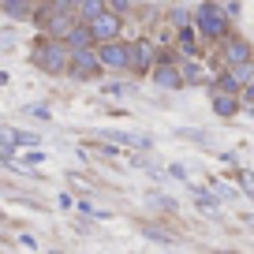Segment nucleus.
Returning <instances> with one entry per match:
<instances>
[{"label": "nucleus", "instance_id": "nucleus-1", "mask_svg": "<svg viewBox=\"0 0 254 254\" xmlns=\"http://www.w3.org/2000/svg\"><path fill=\"white\" fill-rule=\"evenodd\" d=\"M194 30H198L202 41H228L232 38V19L221 4L202 0L198 8H194Z\"/></svg>", "mask_w": 254, "mask_h": 254}, {"label": "nucleus", "instance_id": "nucleus-2", "mask_svg": "<svg viewBox=\"0 0 254 254\" xmlns=\"http://www.w3.org/2000/svg\"><path fill=\"white\" fill-rule=\"evenodd\" d=\"M30 60H34V67H41L45 75H67L71 49H67V41H56V38H45V34H41L34 53H30Z\"/></svg>", "mask_w": 254, "mask_h": 254}, {"label": "nucleus", "instance_id": "nucleus-3", "mask_svg": "<svg viewBox=\"0 0 254 254\" xmlns=\"http://www.w3.org/2000/svg\"><path fill=\"white\" fill-rule=\"evenodd\" d=\"M101 60H97V49H71V64H67V79L75 82H94L101 75Z\"/></svg>", "mask_w": 254, "mask_h": 254}, {"label": "nucleus", "instance_id": "nucleus-4", "mask_svg": "<svg viewBox=\"0 0 254 254\" xmlns=\"http://www.w3.org/2000/svg\"><path fill=\"white\" fill-rule=\"evenodd\" d=\"M127 53H131V41H124V38L97 45V60H101L105 71H127Z\"/></svg>", "mask_w": 254, "mask_h": 254}, {"label": "nucleus", "instance_id": "nucleus-5", "mask_svg": "<svg viewBox=\"0 0 254 254\" xmlns=\"http://www.w3.org/2000/svg\"><path fill=\"white\" fill-rule=\"evenodd\" d=\"M153 64H157V49L150 45V41H131V53H127V71L131 75H150Z\"/></svg>", "mask_w": 254, "mask_h": 254}, {"label": "nucleus", "instance_id": "nucleus-6", "mask_svg": "<svg viewBox=\"0 0 254 254\" xmlns=\"http://www.w3.org/2000/svg\"><path fill=\"white\" fill-rule=\"evenodd\" d=\"M90 30H94V41H97V45H105V41H116L120 30H124V15H116V11H101V15L90 23Z\"/></svg>", "mask_w": 254, "mask_h": 254}, {"label": "nucleus", "instance_id": "nucleus-7", "mask_svg": "<svg viewBox=\"0 0 254 254\" xmlns=\"http://www.w3.org/2000/svg\"><path fill=\"white\" fill-rule=\"evenodd\" d=\"M224 67H239V64H251L254 60V45L247 38H228L224 41V53H221Z\"/></svg>", "mask_w": 254, "mask_h": 254}, {"label": "nucleus", "instance_id": "nucleus-8", "mask_svg": "<svg viewBox=\"0 0 254 254\" xmlns=\"http://www.w3.org/2000/svg\"><path fill=\"white\" fill-rule=\"evenodd\" d=\"M150 79H153V86H157V90H180L183 86L180 64H153Z\"/></svg>", "mask_w": 254, "mask_h": 254}, {"label": "nucleus", "instance_id": "nucleus-9", "mask_svg": "<svg viewBox=\"0 0 254 254\" xmlns=\"http://www.w3.org/2000/svg\"><path fill=\"white\" fill-rule=\"evenodd\" d=\"M75 23H79V15H75V11H56V15L49 19V23L41 26V30H45V38H56V41H64L67 34L75 30Z\"/></svg>", "mask_w": 254, "mask_h": 254}, {"label": "nucleus", "instance_id": "nucleus-10", "mask_svg": "<svg viewBox=\"0 0 254 254\" xmlns=\"http://www.w3.org/2000/svg\"><path fill=\"white\" fill-rule=\"evenodd\" d=\"M67 49H97V41H94V30H90V23H75V30L67 34Z\"/></svg>", "mask_w": 254, "mask_h": 254}, {"label": "nucleus", "instance_id": "nucleus-11", "mask_svg": "<svg viewBox=\"0 0 254 254\" xmlns=\"http://www.w3.org/2000/svg\"><path fill=\"white\" fill-rule=\"evenodd\" d=\"M0 11H4L8 19H19V23L34 19V4L30 0H0Z\"/></svg>", "mask_w": 254, "mask_h": 254}, {"label": "nucleus", "instance_id": "nucleus-12", "mask_svg": "<svg viewBox=\"0 0 254 254\" xmlns=\"http://www.w3.org/2000/svg\"><path fill=\"white\" fill-rule=\"evenodd\" d=\"M209 105H213L217 116L228 120V116H236V112H239V105H243V101H239L236 94H209Z\"/></svg>", "mask_w": 254, "mask_h": 254}, {"label": "nucleus", "instance_id": "nucleus-13", "mask_svg": "<svg viewBox=\"0 0 254 254\" xmlns=\"http://www.w3.org/2000/svg\"><path fill=\"white\" fill-rule=\"evenodd\" d=\"M209 94H236V97H239V94H243V86H239V82L232 79V71L224 67V71L217 75L213 82H209Z\"/></svg>", "mask_w": 254, "mask_h": 254}, {"label": "nucleus", "instance_id": "nucleus-14", "mask_svg": "<svg viewBox=\"0 0 254 254\" xmlns=\"http://www.w3.org/2000/svg\"><path fill=\"white\" fill-rule=\"evenodd\" d=\"M101 11H109V0H82L75 8V15H79V23H94Z\"/></svg>", "mask_w": 254, "mask_h": 254}, {"label": "nucleus", "instance_id": "nucleus-15", "mask_svg": "<svg viewBox=\"0 0 254 254\" xmlns=\"http://www.w3.org/2000/svg\"><path fill=\"white\" fill-rule=\"evenodd\" d=\"M180 75H183V86H202V82H206V71H202L198 60H183Z\"/></svg>", "mask_w": 254, "mask_h": 254}, {"label": "nucleus", "instance_id": "nucleus-16", "mask_svg": "<svg viewBox=\"0 0 254 254\" xmlns=\"http://www.w3.org/2000/svg\"><path fill=\"white\" fill-rule=\"evenodd\" d=\"M176 38H180V49H183L187 56L198 53V30H194V23H190V26H180V30H176Z\"/></svg>", "mask_w": 254, "mask_h": 254}, {"label": "nucleus", "instance_id": "nucleus-17", "mask_svg": "<svg viewBox=\"0 0 254 254\" xmlns=\"http://www.w3.org/2000/svg\"><path fill=\"white\" fill-rule=\"evenodd\" d=\"M109 138H116V142H124V146H135V150H150V138L146 135H127V131H109Z\"/></svg>", "mask_w": 254, "mask_h": 254}, {"label": "nucleus", "instance_id": "nucleus-18", "mask_svg": "<svg viewBox=\"0 0 254 254\" xmlns=\"http://www.w3.org/2000/svg\"><path fill=\"white\" fill-rule=\"evenodd\" d=\"M228 71H232V79H236L239 86H251V82H254V60L251 64H239V67H228Z\"/></svg>", "mask_w": 254, "mask_h": 254}, {"label": "nucleus", "instance_id": "nucleus-19", "mask_svg": "<svg viewBox=\"0 0 254 254\" xmlns=\"http://www.w3.org/2000/svg\"><path fill=\"white\" fill-rule=\"evenodd\" d=\"M168 23H172L176 30H180V26H190V23H194V11H187V8H172V11H168Z\"/></svg>", "mask_w": 254, "mask_h": 254}, {"label": "nucleus", "instance_id": "nucleus-20", "mask_svg": "<svg viewBox=\"0 0 254 254\" xmlns=\"http://www.w3.org/2000/svg\"><path fill=\"white\" fill-rule=\"evenodd\" d=\"M15 146H19V131L0 127V150H4V153H15Z\"/></svg>", "mask_w": 254, "mask_h": 254}, {"label": "nucleus", "instance_id": "nucleus-21", "mask_svg": "<svg viewBox=\"0 0 254 254\" xmlns=\"http://www.w3.org/2000/svg\"><path fill=\"white\" fill-rule=\"evenodd\" d=\"M135 4H138V0H109V11H116V15H127Z\"/></svg>", "mask_w": 254, "mask_h": 254}, {"label": "nucleus", "instance_id": "nucleus-22", "mask_svg": "<svg viewBox=\"0 0 254 254\" xmlns=\"http://www.w3.org/2000/svg\"><path fill=\"white\" fill-rule=\"evenodd\" d=\"M41 161H45V153H41L38 146H30V150L23 153V165H30V168H34V165H41Z\"/></svg>", "mask_w": 254, "mask_h": 254}, {"label": "nucleus", "instance_id": "nucleus-23", "mask_svg": "<svg viewBox=\"0 0 254 254\" xmlns=\"http://www.w3.org/2000/svg\"><path fill=\"white\" fill-rule=\"evenodd\" d=\"M142 236L157 239V243H172V236H168V232H161V228H150V224H146V228H142Z\"/></svg>", "mask_w": 254, "mask_h": 254}, {"label": "nucleus", "instance_id": "nucleus-24", "mask_svg": "<svg viewBox=\"0 0 254 254\" xmlns=\"http://www.w3.org/2000/svg\"><path fill=\"white\" fill-rule=\"evenodd\" d=\"M183 138H190V142H209V135L206 131H180Z\"/></svg>", "mask_w": 254, "mask_h": 254}, {"label": "nucleus", "instance_id": "nucleus-25", "mask_svg": "<svg viewBox=\"0 0 254 254\" xmlns=\"http://www.w3.org/2000/svg\"><path fill=\"white\" fill-rule=\"evenodd\" d=\"M19 146H38V135H30V131H19Z\"/></svg>", "mask_w": 254, "mask_h": 254}, {"label": "nucleus", "instance_id": "nucleus-26", "mask_svg": "<svg viewBox=\"0 0 254 254\" xmlns=\"http://www.w3.org/2000/svg\"><path fill=\"white\" fill-rule=\"evenodd\" d=\"M153 206H161L165 213H176V202L172 198H153Z\"/></svg>", "mask_w": 254, "mask_h": 254}, {"label": "nucleus", "instance_id": "nucleus-27", "mask_svg": "<svg viewBox=\"0 0 254 254\" xmlns=\"http://www.w3.org/2000/svg\"><path fill=\"white\" fill-rule=\"evenodd\" d=\"M26 112H30V116H38V120H49V109H45V105H30Z\"/></svg>", "mask_w": 254, "mask_h": 254}, {"label": "nucleus", "instance_id": "nucleus-28", "mask_svg": "<svg viewBox=\"0 0 254 254\" xmlns=\"http://www.w3.org/2000/svg\"><path fill=\"white\" fill-rule=\"evenodd\" d=\"M239 180H243V190H247V194H254V176H251V172H243Z\"/></svg>", "mask_w": 254, "mask_h": 254}, {"label": "nucleus", "instance_id": "nucleus-29", "mask_svg": "<svg viewBox=\"0 0 254 254\" xmlns=\"http://www.w3.org/2000/svg\"><path fill=\"white\" fill-rule=\"evenodd\" d=\"M0 49H11V34H0Z\"/></svg>", "mask_w": 254, "mask_h": 254}, {"label": "nucleus", "instance_id": "nucleus-30", "mask_svg": "<svg viewBox=\"0 0 254 254\" xmlns=\"http://www.w3.org/2000/svg\"><path fill=\"white\" fill-rule=\"evenodd\" d=\"M30 4H41V0H30Z\"/></svg>", "mask_w": 254, "mask_h": 254}, {"label": "nucleus", "instance_id": "nucleus-31", "mask_svg": "<svg viewBox=\"0 0 254 254\" xmlns=\"http://www.w3.org/2000/svg\"><path fill=\"white\" fill-rule=\"evenodd\" d=\"M0 217H4V213H0Z\"/></svg>", "mask_w": 254, "mask_h": 254}]
</instances>
